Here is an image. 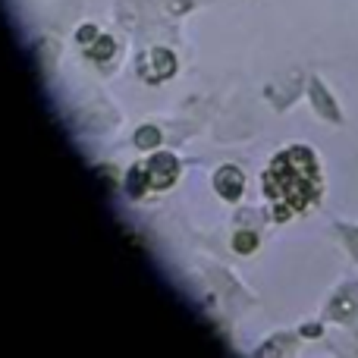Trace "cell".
<instances>
[{"label": "cell", "mask_w": 358, "mask_h": 358, "mask_svg": "<svg viewBox=\"0 0 358 358\" xmlns=\"http://www.w3.org/2000/svg\"><path fill=\"white\" fill-rule=\"evenodd\" d=\"M254 232H239L236 236V252H254Z\"/></svg>", "instance_id": "8"}, {"label": "cell", "mask_w": 358, "mask_h": 358, "mask_svg": "<svg viewBox=\"0 0 358 358\" xmlns=\"http://www.w3.org/2000/svg\"><path fill=\"white\" fill-rule=\"evenodd\" d=\"M148 179H151L148 170H142V167H132V170L126 173V192L132 195V198H142L145 189H148Z\"/></svg>", "instance_id": "4"}, {"label": "cell", "mask_w": 358, "mask_h": 358, "mask_svg": "<svg viewBox=\"0 0 358 358\" xmlns=\"http://www.w3.org/2000/svg\"><path fill=\"white\" fill-rule=\"evenodd\" d=\"M157 142H160V132H157L154 126L139 129V135H135V145H139V148H154Z\"/></svg>", "instance_id": "6"}, {"label": "cell", "mask_w": 358, "mask_h": 358, "mask_svg": "<svg viewBox=\"0 0 358 358\" xmlns=\"http://www.w3.org/2000/svg\"><path fill=\"white\" fill-rule=\"evenodd\" d=\"M151 57H154V79H164V75H170L173 73V67H176V63H173V53L170 51H164V47H157L154 53H151Z\"/></svg>", "instance_id": "5"}, {"label": "cell", "mask_w": 358, "mask_h": 358, "mask_svg": "<svg viewBox=\"0 0 358 358\" xmlns=\"http://www.w3.org/2000/svg\"><path fill=\"white\" fill-rule=\"evenodd\" d=\"M264 186H267V198L274 202V211L280 220L305 211L321 192V176H318L314 154L308 148H289L274 160V167L264 176Z\"/></svg>", "instance_id": "1"}, {"label": "cell", "mask_w": 358, "mask_h": 358, "mask_svg": "<svg viewBox=\"0 0 358 358\" xmlns=\"http://www.w3.org/2000/svg\"><path fill=\"white\" fill-rule=\"evenodd\" d=\"M79 38H82V41H88V38H95V29H91V25H85V29L79 32Z\"/></svg>", "instance_id": "9"}, {"label": "cell", "mask_w": 358, "mask_h": 358, "mask_svg": "<svg viewBox=\"0 0 358 358\" xmlns=\"http://www.w3.org/2000/svg\"><path fill=\"white\" fill-rule=\"evenodd\" d=\"M110 53H113V41H110V38H97V45L91 47V57H95V60H107Z\"/></svg>", "instance_id": "7"}, {"label": "cell", "mask_w": 358, "mask_h": 358, "mask_svg": "<svg viewBox=\"0 0 358 358\" xmlns=\"http://www.w3.org/2000/svg\"><path fill=\"white\" fill-rule=\"evenodd\" d=\"M217 189H220L224 198L236 202L239 195H242V173H239L236 167H224V170L217 173Z\"/></svg>", "instance_id": "3"}, {"label": "cell", "mask_w": 358, "mask_h": 358, "mask_svg": "<svg viewBox=\"0 0 358 358\" xmlns=\"http://www.w3.org/2000/svg\"><path fill=\"white\" fill-rule=\"evenodd\" d=\"M148 173H151V182H154L157 189H167L173 179H176V157L157 154L154 160L148 164Z\"/></svg>", "instance_id": "2"}]
</instances>
